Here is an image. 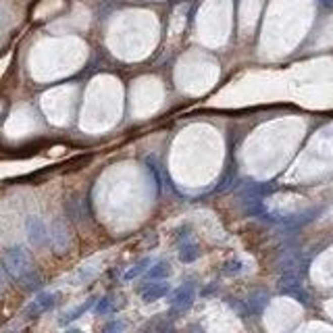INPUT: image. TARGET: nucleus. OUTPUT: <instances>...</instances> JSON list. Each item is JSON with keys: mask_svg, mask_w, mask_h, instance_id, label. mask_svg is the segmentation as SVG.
Returning <instances> with one entry per match:
<instances>
[{"mask_svg": "<svg viewBox=\"0 0 333 333\" xmlns=\"http://www.w3.org/2000/svg\"><path fill=\"white\" fill-rule=\"evenodd\" d=\"M113 310H115V304H113L111 298H102V300H98L96 306H94V312L100 314V317H104V314H109Z\"/></svg>", "mask_w": 333, "mask_h": 333, "instance_id": "obj_12", "label": "nucleus"}, {"mask_svg": "<svg viewBox=\"0 0 333 333\" xmlns=\"http://www.w3.org/2000/svg\"><path fill=\"white\" fill-rule=\"evenodd\" d=\"M267 306V294H252L248 300H244V314H258L262 312V308Z\"/></svg>", "mask_w": 333, "mask_h": 333, "instance_id": "obj_6", "label": "nucleus"}, {"mask_svg": "<svg viewBox=\"0 0 333 333\" xmlns=\"http://www.w3.org/2000/svg\"><path fill=\"white\" fill-rule=\"evenodd\" d=\"M244 271V262L240 258H231V260H225L223 262V275L225 277H235Z\"/></svg>", "mask_w": 333, "mask_h": 333, "instance_id": "obj_9", "label": "nucleus"}, {"mask_svg": "<svg viewBox=\"0 0 333 333\" xmlns=\"http://www.w3.org/2000/svg\"><path fill=\"white\" fill-rule=\"evenodd\" d=\"M111 329H123V323H111V325H107V331H111Z\"/></svg>", "mask_w": 333, "mask_h": 333, "instance_id": "obj_14", "label": "nucleus"}, {"mask_svg": "<svg viewBox=\"0 0 333 333\" xmlns=\"http://www.w3.org/2000/svg\"><path fill=\"white\" fill-rule=\"evenodd\" d=\"M198 256H200V250H198V244L194 240L185 237L179 242V258L183 262H194Z\"/></svg>", "mask_w": 333, "mask_h": 333, "instance_id": "obj_7", "label": "nucleus"}, {"mask_svg": "<svg viewBox=\"0 0 333 333\" xmlns=\"http://www.w3.org/2000/svg\"><path fill=\"white\" fill-rule=\"evenodd\" d=\"M25 229H27V237H29V242L33 244V246L42 248V246H46V244L50 242V233L46 229V225L38 217H29L25 221Z\"/></svg>", "mask_w": 333, "mask_h": 333, "instance_id": "obj_3", "label": "nucleus"}, {"mask_svg": "<svg viewBox=\"0 0 333 333\" xmlns=\"http://www.w3.org/2000/svg\"><path fill=\"white\" fill-rule=\"evenodd\" d=\"M5 265L7 271L19 281L25 290H40L42 288V277L33 267V262L29 258V254L23 248H11L5 254Z\"/></svg>", "mask_w": 333, "mask_h": 333, "instance_id": "obj_1", "label": "nucleus"}, {"mask_svg": "<svg viewBox=\"0 0 333 333\" xmlns=\"http://www.w3.org/2000/svg\"><path fill=\"white\" fill-rule=\"evenodd\" d=\"M194 296H196L194 288L185 283V286L177 288V292L173 294L171 306H173L175 310H185V308H189V306H192V302H194Z\"/></svg>", "mask_w": 333, "mask_h": 333, "instance_id": "obj_5", "label": "nucleus"}, {"mask_svg": "<svg viewBox=\"0 0 333 333\" xmlns=\"http://www.w3.org/2000/svg\"><path fill=\"white\" fill-rule=\"evenodd\" d=\"M5 269H7V267H3V265H0V290H3V288H5V283H7V275H5Z\"/></svg>", "mask_w": 333, "mask_h": 333, "instance_id": "obj_13", "label": "nucleus"}, {"mask_svg": "<svg viewBox=\"0 0 333 333\" xmlns=\"http://www.w3.org/2000/svg\"><path fill=\"white\" fill-rule=\"evenodd\" d=\"M169 294V283L167 279H159L154 283H146L144 290H142V300L144 302H154V300H161V298H165Z\"/></svg>", "mask_w": 333, "mask_h": 333, "instance_id": "obj_4", "label": "nucleus"}, {"mask_svg": "<svg viewBox=\"0 0 333 333\" xmlns=\"http://www.w3.org/2000/svg\"><path fill=\"white\" fill-rule=\"evenodd\" d=\"M148 265H150V258H144V260H139L137 265H133L125 275H123V279L125 281H131V279H135L137 275H142V273H146L148 271Z\"/></svg>", "mask_w": 333, "mask_h": 333, "instance_id": "obj_10", "label": "nucleus"}, {"mask_svg": "<svg viewBox=\"0 0 333 333\" xmlns=\"http://www.w3.org/2000/svg\"><path fill=\"white\" fill-rule=\"evenodd\" d=\"M169 273H171L169 262L159 260V262H154V267H150V269L146 271V279H148V281H154V279H167Z\"/></svg>", "mask_w": 333, "mask_h": 333, "instance_id": "obj_8", "label": "nucleus"}, {"mask_svg": "<svg viewBox=\"0 0 333 333\" xmlns=\"http://www.w3.org/2000/svg\"><path fill=\"white\" fill-rule=\"evenodd\" d=\"M323 5H325V7H331V5H333V0H323Z\"/></svg>", "mask_w": 333, "mask_h": 333, "instance_id": "obj_15", "label": "nucleus"}, {"mask_svg": "<svg viewBox=\"0 0 333 333\" xmlns=\"http://www.w3.org/2000/svg\"><path fill=\"white\" fill-rule=\"evenodd\" d=\"M59 302V294L55 292H42L36 296V300H33L25 310H23V317L25 319H36L38 314L42 312H48L50 308H55Z\"/></svg>", "mask_w": 333, "mask_h": 333, "instance_id": "obj_2", "label": "nucleus"}, {"mask_svg": "<svg viewBox=\"0 0 333 333\" xmlns=\"http://www.w3.org/2000/svg\"><path fill=\"white\" fill-rule=\"evenodd\" d=\"M94 304V298H92V300H87L85 304H81V306H77L75 310H71V312H67L65 314V319H61V325H67V323H71V321H75L77 317H81V314L87 310V308H90Z\"/></svg>", "mask_w": 333, "mask_h": 333, "instance_id": "obj_11", "label": "nucleus"}]
</instances>
